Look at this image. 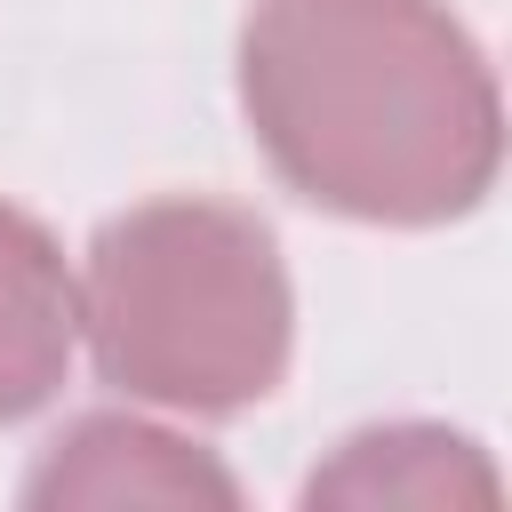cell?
Here are the masks:
<instances>
[{
    "instance_id": "6da1fadb",
    "label": "cell",
    "mask_w": 512,
    "mask_h": 512,
    "mask_svg": "<svg viewBox=\"0 0 512 512\" xmlns=\"http://www.w3.org/2000/svg\"><path fill=\"white\" fill-rule=\"evenodd\" d=\"M240 104L280 184L352 224L472 216L504 160L496 72L440 0H256Z\"/></svg>"
},
{
    "instance_id": "7a4b0ae2",
    "label": "cell",
    "mask_w": 512,
    "mask_h": 512,
    "mask_svg": "<svg viewBox=\"0 0 512 512\" xmlns=\"http://www.w3.org/2000/svg\"><path fill=\"white\" fill-rule=\"evenodd\" d=\"M80 344L96 368L176 416L256 408L296 336L280 240L232 200H144L88 240Z\"/></svg>"
},
{
    "instance_id": "3957f363",
    "label": "cell",
    "mask_w": 512,
    "mask_h": 512,
    "mask_svg": "<svg viewBox=\"0 0 512 512\" xmlns=\"http://www.w3.org/2000/svg\"><path fill=\"white\" fill-rule=\"evenodd\" d=\"M24 504H40V512H120V504L192 512V504H216L224 512V504H240V488L200 440H184L152 416H80L24 472Z\"/></svg>"
},
{
    "instance_id": "277c9868",
    "label": "cell",
    "mask_w": 512,
    "mask_h": 512,
    "mask_svg": "<svg viewBox=\"0 0 512 512\" xmlns=\"http://www.w3.org/2000/svg\"><path fill=\"white\" fill-rule=\"evenodd\" d=\"M80 352V280L64 248L0 200V424L32 416Z\"/></svg>"
},
{
    "instance_id": "5b68a950",
    "label": "cell",
    "mask_w": 512,
    "mask_h": 512,
    "mask_svg": "<svg viewBox=\"0 0 512 512\" xmlns=\"http://www.w3.org/2000/svg\"><path fill=\"white\" fill-rule=\"evenodd\" d=\"M496 464L448 432V424H376V432H352L312 480H304V504H416V512H440V504H496Z\"/></svg>"
}]
</instances>
